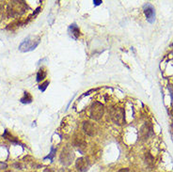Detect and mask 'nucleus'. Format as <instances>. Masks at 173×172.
I'll return each instance as SVG.
<instances>
[{
    "label": "nucleus",
    "mask_w": 173,
    "mask_h": 172,
    "mask_svg": "<svg viewBox=\"0 0 173 172\" xmlns=\"http://www.w3.org/2000/svg\"><path fill=\"white\" fill-rule=\"evenodd\" d=\"M7 166H8V165L6 164V163H2V162H0V169H4V168H6Z\"/></svg>",
    "instance_id": "obj_13"
},
{
    "label": "nucleus",
    "mask_w": 173,
    "mask_h": 172,
    "mask_svg": "<svg viewBox=\"0 0 173 172\" xmlns=\"http://www.w3.org/2000/svg\"><path fill=\"white\" fill-rule=\"evenodd\" d=\"M20 102L22 103H30L32 102V96H31V94L28 91L24 92V96L21 98Z\"/></svg>",
    "instance_id": "obj_10"
},
{
    "label": "nucleus",
    "mask_w": 173,
    "mask_h": 172,
    "mask_svg": "<svg viewBox=\"0 0 173 172\" xmlns=\"http://www.w3.org/2000/svg\"><path fill=\"white\" fill-rule=\"evenodd\" d=\"M104 112H105L104 105L101 103L95 102L90 108V117L94 120H99L103 117Z\"/></svg>",
    "instance_id": "obj_4"
},
{
    "label": "nucleus",
    "mask_w": 173,
    "mask_h": 172,
    "mask_svg": "<svg viewBox=\"0 0 173 172\" xmlns=\"http://www.w3.org/2000/svg\"><path fill=\"white\" fill-rule=\"evenodd\" d=\"M144 13L146 15V18L149 23L153 24V23L155 21V11L152 5L150 4H147V5L144 6Z\"/></svg>",
    "instance_id": "obj_8"
},
{
    "label": "nucleus",
    "mask_w": 173,
    "mask_h": 172,
    "mask_svg": "<svg viewBox=\"0 0 173 172\" xmlns=\"http://www.w3.org/2000/svg\"><path fill=\"white\" fill-rule=\"evenodd\" d=\"M73 157H74V153H73L72 149H71L70 147H65L60 153L59 160H60V163L62 165L69 166L72 164Z\"/></svg>",
    "instance_id": "obj_3"
},
{
    "label": "nucleus",
    "mask_w": 173,
    "mask_h": 172,
    "mask_svg": "<svg viewBox=\"0 0 173 172\" xmlns=\"http://www.w3.org/2000/svg\"><path fill=\"white\" fill-rule=\"evenodd\" d=\"M45 77H46V71H44V69H40L37 72V82H41Z\"/></svg>",
    "instance_id": "obj_11"
},
{
    "label": "nucleus",
    "mask_w": 173,
    "mask_h": 172,
    "mask_svg": "<svg viewBox=\"0 0 173 172\" xmlns=\"http://www.w3.org/2000/svg\"><path fill=\"white\" fill-rule=\"evenodd\" d=\"M153 126L150 125V123H146L141 127L140 131H139V135H140V137L146 140V139H148L150 138V137L153 135Z\"/></svg>",
    "instance_id": "obj_7"
},
{
    "label": "nucleus",
    "mask_w": 173,
    "mask_h": 172,
    "mask_svg": "<svg viewBox=\"0 0 173 172\" xmlns=\"http://www.w3.org/2000/svg\"><path fill=\"white\" fill-rule=\"evenodd\" d=\"M69 32H70V35L72 36V38H73L74 40H76L79 37V35H80V30H79V28H77V25L75 24L70 25Z\"/></svg>",
    "instance_id": "obj_9"
},
{
    "label": "nucleus",
    "mask_w": 173,
    "mask_h": 172,
    "mask_svg": "<svg viewBox=\"0 0 173 172\" xmlns=\"http://www.w3.org/2000/svg\"><path fill=\"white\" fill-rule=\"evenodd\" d=\"M59 172H70L68 169H66V168H61L60 170H59Z\"/></svg>",
    "instance_id": "obj_17"
},
{
    "label": "nucleus",
    "mask_w": 173,
    "mask_h": 172,
    "mask_svg": "<svg viewBox=\"0 0 173 172\" xmlns=\"http://www.w3.org/2000/svg\"><path fill=\"white\" fill-rule=\"evenodd\" d=\"M40 43V39H32L28 37V39H25L23 42L20 44L19 46V50L22 52H29V51H32L34 50L35 48H36Z\"/></svg>",
    "instance_id": "obj_2"
},
{
    "label": "nucleus",
    "mask_w": 173,
    "mask_h": 172,
    "mask_svg": "<svg viewBox=\"0 0 173 172\" xmlns=\"http://www.w3.org/2000/svg\"><path fill=\"white\" fill-rule=\"evenodd\" d=\"M83 130H84V132L88 135H90V137H94V135H96L97 133H98V128H97V126L90 121L84 122Z\"/></svg>",
    "instance_id": "obj_6"
},
{
    "label": "nucleus",
    "mask_w": 173,
    "mask_h": 172,
    "mask_svg": "<svg viewBox=\"0 0 173 172\" xmlns=\"http://www.w3.org/2000/svg\"><path fill=\"white\" fill-rule=\"evenodd\" d=\"M110 117L118 125L125 123V112L122 107H113L110 111Z\"/></svg>",
    "instance_id": "obj_1"
},
{
    "label": "nucleus",
    "mask_w": 173,
    "mask_h": 172,
    "mask_svg": "<svg viewBox=\"0 0 173 172\" xmlns=\"http://www.w3.org/2000/svg\"><path fill=\"white\" fill-rule=\"evenodd\" d=\"M169 88V91H170V95H171V97H172V99H173V88L172 87H169L168 88Z\"/></svg>",
    "instance_id": "obj_16"
},
{
    "label": "nucleus",
    "mask_w": 173,
    "mask_h": 172,
    "mask_svg": "<svg viewBox=\"0 0 173 172\" xmlns=\"http://www.w3.org/2000/svg\"><path fill=\"white\" fill-rule=\"evenodd\" d=\"M118 172H129V169L128 168H121V169H119Z\"/></svg>",
    "instance_id": "obj_15"
},
{
    "label": "nucleus",
    "mask_w": 173,
    "mask_h": 172,
    "mask_svg": "<svg viewBox=\"0 0 173 172\" xmlns=\"http://www.w3.org/2000/svg\"><path fill=\"white\" fill-rule=\"evenodd\" d=\"M93 3H94V5L98 6V5H100V4L102 3V1H101V0H99V1H97V0H94V1H93Z\"/></svg>",
    "instance_id": "obj_14"
},
{
    "label": "nucleus",
    "mask_w": 173,
    "mask_h": 172,
    "mask_svg": "<svg viewBox=\"0 0 173 172\" xmlns=\"http://www.w3.org/2000/svg\"><path fill=\"white\" fill-rule=\"evenodd\" d=\"M48 85H49V81H45V82L42 83L41 86H39V89L42 90V91H45V89L47 88Z\"/></svg>",
    "instance_id": "obj_12"
},
{
    "label": "nucleus",
    "mask_w": 173,
    "mask_h": 172,
    "mask_svg": "<svg viewBox=\"0 0 173 172\" xmlns=\"http://www.w3.org/2000/svg\"><path fill=\"white\" fill-rule=\"evenodd\" d=\"M90 159L88 157H80L75 162V166L80 172H86L90 167Z\"/></svg>",
    "instance_id": "obj_5"
},
{
    "label": "nucleus",
    "mask_w": 173,
    "mask_h": 172,
    "mask_svg": "<svg viewBox=\"0 0 173 172\" xmlns=\"http://www.w3.org/2000/svg\"><path fill=\"white\" fill-rule=\"evenodd\" d=\"M170 115H171L172 117H173V107L171 108V110H170Z\"/></svg>",
    "instance_id": "obj_18"
}]
</instances>
